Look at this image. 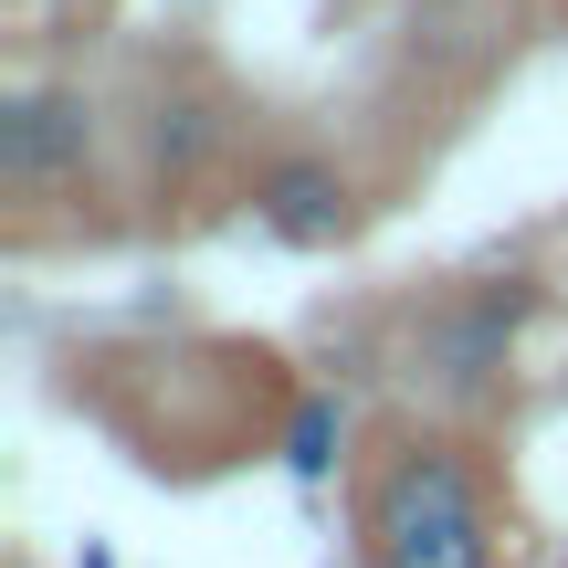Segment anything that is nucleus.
<instances>
[{
    "label": "nucleus",
    "instance_id": "39448f33",
    "mask_svg": "<svg viewBox=\"0 0 568 568\" xmlns=\"http://www.w3.org/2000/svg\"><path fill=\"white\" fill-rule=\"evenodd\" d=\"M211 148H222V105H201V95H159L148 105V159H159L169 180H190Z\"/></svg>",
    "mask_w": 568,
    "mask_h": 568
},
{
    "label": "nucleus",
    "instance_id": "6e6552de",
    "mask_svg": "<svg viewBox=\"0 0 568 568\" xmlns=\"http://www.w3.org/2000/svg\"><path fill=\"white\" fill-rule=\"evenodd\" d=\"M42 11H95V0H42Z\"/></svg>",
    "mask_w": 568,
    "mask_h": 568
},
{
    "label": "nucleus",
    "instance_id": "f03ea898",
    "mask_svg": "<svg viewBox=\"0 0 568 568\" xmlns=\"http://www.w3.org/2000/svg\"><path fill=\"white\" fill-rule=\"evenodd\" d=\"M548 316V284L537 274H485V284H453V295H432L422 316H410V379L432 389L443 410H485L495 389H506L516 368V337Z\"/></svg>",
    "mask_w": 568,
    "mask_h": 568
},
{
    "label": "nucleus",
    "instance_id": "423d86ee",
    "mask_svg": "<svg viewBox=\"0 0 568 568\" xmlns=\"http://www.w3.org/2000/svg\"><path fill=\"white\" fill-rule=\"evenodd\" d=\"M337 453H347V400L337 389H305L295 422H284V474H295V485H326Z\"/></svg>",
    "mask_w": 568,
    "mask_h": 568
},
{
    "label": "nucleus",
    "instance_id": "0eeeda50",
    "mask_svg": "<svg viewBox=\"0 0 568 568\" xmlns=\"http://www.w3.org/2000/svg\"><path fill=\"white\" fill-rule=\"evenodd\" d=\"M74 568H116V558H105V548H84V558H74Z\"/></svg>",
    "mask_w": 568,
    "mask_h": 568
},
{
    "label": "nucleus",
    "instance_id": "f257e3e1",
    "mask_svg": "<svg viewBox=\"0 0 568 568\" xmlns=\"http://www.w3.org/2000/svg\"><path fill=\"white\" fill-rule=\"evenodd\" d=\"M495 495L453 432H389L358 474V568H495Z\"/></svg>",
    "mask_w": 568,
    "mask_h": 568
},
{
    "label": "nucleus",
    "instance_id": "7ed1b4c3",
    "mask_svg": "<svg viewBox=\"0 0 568 568\" xmlns=\"http://www.w3.org/2000/svg\"><path fill=\"white\" fill-rule=\"evenodd\" d=\"M95 169V95L84 84H11L0 95V190L11 201H63Z\"/></svg>",
    "mask_w": 568,
    "mask_h": 568
},
{
    "label": "nucleus",
    "instance_id": "20e7f679",
    "mask_svg": "<svg viewBox=\"0 0 568 568\" xmlns=\"http://www.w3.org/2000/svg\"><path fill=\"white\" fill-rule=\"evenodd\" d=\"M253 222L274 232L284 253H337L358 232V180L316 148H284V159L253 169Z\"/></svg>",
    "mask_w": 568,
    "mask_h": 568
}]
</instances>
